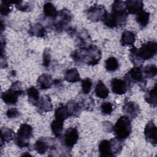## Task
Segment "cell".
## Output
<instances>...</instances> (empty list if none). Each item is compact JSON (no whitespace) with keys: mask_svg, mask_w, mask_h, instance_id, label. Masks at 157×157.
Here are the masks:
<instances>
[{"mask_svg":"<svg viewBox=\"0 0 157 157\" xmlns=\"http://www.w3.org/2000/svg\"><path fill=\"white\" fill-rule=\"evenodd\" d=\"M76 42L78 48L82 49H86L92 45L91 38L88 31L85 29H82L77 34Z\"/></svg>","mask_w":157,"mask_h":157,"instance_id":"cell-14","label":"cell"},{"mask_svg":"<svg viewBox=\"0 0 157 157\" xmlns=\"http://www.w3.org/2000/svg\"><path fill=\"white\" fill-rule=\"evenodd\" d=\"M66 106L71 117H78L80 115L82 110V107L80 103L74 100H70L66 103Z\"/></svg>","mask_w":157,"mask_h":157,"instance_id":"cell-21","label":"cell"},{"mask_svg":"<svg viewBox=\"0 0 157 157\" xmlns=\"http://www.w3.org/2000/svg\"><path fill=\"white\" fill-rule=\"evenodd\" d=\"M63 121L55 119L51 123L50 126L53 135L56 137H60L63 130Z\"/></svg>","mask_w":157,"mask_h":157,"instance_id":"cell-31","label":"cell"},{"mask_svg":"<svg viewBox=\"0 0 157 157\" xmlns=\"http://www.w3.org/2000/svg\"><path fill=\"white\" fill-rule=\"evenodd\" d=\"M69 112L66 105L60 104L55 110V118L58 120L64 121L67 118L70 117Z\"/></svg>","mask_w":157,"mask_h":157,"instance_id":"cell-26","label":"cell"},{"mask_svg":"<svg viewBox=\"0 0 157 157\" xmlns=\"http://www.w3.org/2000/svg\"><path fill=\"white\" fill-rule=\"evenodd\" d=\"M137 48L134 46H132L129 50V58L131 62L135 66H141L142 63H144V61L140 59V58L138 56L137 52H136Z\"/></svg>","mask_w":157,"mask_h":157,"instance_id":"cell-35","label":"cell"},{"mask_svg":"<svg viewBox=\"0 0 157 157\" xmlns=\"http://www.w3.org/2000/svg\"><path fill=\"white\" fill-rule=\"evenodd\" d=\"M26 93L28 95L29 102L32 105L36 106L40 99V95L38 90L34 86H31L27 89Z\"/></svg>","mask_w":157,"mask_h":157,"instance_id":"cell-28","label":"cell"},{"mask_svg":"<svg viewBox=\"0 0 157 157\" xmlns=\"http://www.w3.org/2000/svg\"><path fill=\"white\" fill-rule=\"evenodd\" d=\"M145 138L147 142L153 146L157 143V128L153 121H149L144 128Z\"/></svg>","mask_w":157,"mask_h":157,"instance_id":"cell-12","label":"cell"},{"mask_svg":"<svg viewBox=\"0 0 157 157\" xmlns=\"http://www.w3.org/2000/svg\"><path fill=\"white\" fill-rule=\"evenodd\" d=\"M79 137L77 129L75 128L70 127L67 128L61 138L63 145L68 150H71L72 147L77 144Z\"/></svg>","mask_w":157,"mask_h":157,"instance_id":"cell-8","label":"cell"},{"mask_svg":"<svg viewBox=\"0 0 157 157\" xmlns=\"http://www.w3.org/2000/svg\"><path fill=\"white\" fill-rule=\"evenodd\" d=\"M136 20L141 28H145L149 22L150 13L142 10L136 15Z\"/></svg>","mask_w":157,"mask_h":157,"instance_id":"cell-30","label":"cell"},{"mask_svg":"<svg viewBox=\"0 0 157 157\" xmlns=\"http://www.w3.org/2000/svg\"><path fill=\"white\" fill-rule=\"evenodd\" d=\"M142 72L145 78H152L156 75L157 67L155 64H149L142 67Z\"/></svg>","mask_w":157,"mask_h":157,"instance_id":"cell-33","label":"cell"},{"mask_svg":"<svg viewBox=\"0 0 157 157\" xmlns=\"http://www.w3.org/2000/svg\"><path fill=\"white\" fill-rule=\"evenodd\" d=\"M28 33L32 36L37 37H44L47 35V31L45 28L39 23L32 25L29 30Z\"/></svg>","mask_w":157,"mask_h":157,"instance_id":"cell-20","label":"cell"},{"mask_svg":"<svg viewBox=\"0 0 157 157\" xmlns=\"http://www.w3.org/2000/svg\"><path fill=\"white\" fill-rule=\"evenodd\" d=\"M102 57L100 49L95 45H90L85 49V63L89 66H94L99 63Z\"/></svg>","mask_w":157,"mask_h":157,"instance_id":"cell-10","label":"cell"},{"mask_svg":"<svg viewBox=\"0 0 157 157\" xmlns=\"http://www.w3.org/2000/svg\"><path fill=\"white\" fill-rule=\"evenodd\" d=\"M123 112L131 118H136L140 113L139 105L134 101H127L122 107Z\"/></svg>","mask_w":157,"mask_h":157,"instance_id":"cell-15","label":"cell"},{"mask_svg":"<svg viewBox=\"0 0 157 157\" xmlns=\"http://www.w3.org/2000/svg\"><path fill=\"white\" fill-rule=\"evenodd\" d=\"M80 104L83 110L92 111L94 107V101L91 96H89L83 99Z\"/></svg>","mask_w":157,"mask_h":157,"instance_id":"cell-37","label":"cell"},{"mask_svg":"<svg viewBox=\"0 0 157 157\" xmlns=\"http://www.w3.org/2000/svg\"><path fill=\"white\" fill-rule=\"evenodd\" d=\"M113 131L117 139L121 141L126 139L132 132V125L129 117L127 115L120 117L113 127Z\"/></svg>","mask_w":157,"mask_h":157,"instance_id":"cell-2","label":"cell"},{"mask_svg":"<svg viewBox=\"0 0 157 157\" xmlns=\"http://www.w3.org/2000/svg\"><path fill=\"white\" fill-rule=\"evenodd\" d=\"M33 131L31 125L27 123L21 124L13 138L15 144L21 148L29 147V141L33 136Z\"/></svg>","mask_w":157,"mask_h":157,"instance_id":"cell-3","label":"cell"},{"mask_svg":"<svg viewBox=\"0 0 157 157\" xmlns=\"http://www.w3.org/2000/svg\"><path fill=\"white\" fill-rule=\"evenodd\" d=\"M128 17V13L126 9L112 10V12L107 13L102 21L109 28H119L126 25Z\"/></svg>","mask_w":157,"mask_h":157,"instance_id":"cell-1","label":"cell"},{"mask_svg":"<svg viewBox=\"0 0 157 157\" xmlns=\"http://www.w3.org/2000/svg\"><path fill=\"white\" fill-rule=\"evenodd\" d=\"M20 115V112L17 108H10L6 112V116L9 118H15Z\"/></svg>","mask_w":157,"mask_h":157,"instance_id":"cell-43","label":"cell"},{"mask_svg":"<svg viewBox=\"0 0 157 157\" xmlns=\"http://www.w3.org/2000/svg\"><path fill=\"white\" fill-rule=\"evenodd\" d=\"M105 67L109 72H114L119 67L118 61L113 56L109 57L105 61Z\"/></svg>","mask_w":157,"mask_h":157,"instance_id":"cell-34","label":"cell"},{"mask_svg":"<svg viewBox=\"0 0 157 157\" xmlns=\"http://www.w3.org/2000/svg\"><path fill=\"white\" fill-rule=\"evenodd\" d=\"M54 80L52 76L47 73L40 75L37 80V86L40 90H47L52 88Z\"/></svg>","mask_w":157,"mask_h":157,"instance_id":"cell-18","label":"cell"},{"mask_svg":"<svg viewBox=\"0 0 157 157\" xmlns=\"http://www.w3.org/2000/svg\"><path fill=\"white\" fill-rule=\"evenodd\" d=\"M52 56H51V52L50 49L48 48H46L44 49L42 55V64L44 67H48L50 62H51Z\"/></svg>","mask_w":157,"mask_h":157,"instance_id":"cell-40","label":"cell"},{"mask_svg":"<svg viewBox=\"0 0 157 157\" xmlns=\"http://www.w3.org/2000/svg\"><path fill=\"white\" fill-rule=\"evenodd\" d=\"M112 153L114 156L118 155L123 149L122 141L117 139V138H113L110 140Z\"/></svg>","mask_w":157,"mask_h":157,"instance_id":"cell-36","label":"cell"},{"mask_svg":"<svg viewBox=\"0 0 157 157\" xmlns=\"http://www.w3.org/2000/svg\"><path fill=\"white\" fill-rule=\"evenodd\" d=\"M71 56L77 65L85 63V49L78 48L71 53Z\"/></svg>","mask_w":157,"mask_h":157,"instance_id":"cell-23","label":"cell"},{"mask_svg":"<svg viewBox=\"0 0 157 157\" xmlns=\"http://www.w3.org/2000/svg\"><path fill=\"white\" fill-rule=\"evenodd\" d=\"M100 108L104 115H110L113 110V105L110 102H104L101 104Z\"/></svg>","mask_w":157,"mask_h":157,"instance_id":"cell-41","label":"cell"},{"mask_svg":"<svg viewBox=\"0 0 157 157\" xmlns=\"http://www.w3.org/2000/svg\"><path fill=\"white\" fill-rule=\"evenodd\" d=\"M110 87L114 94L121 95L125 94L131 86L124 80L113 78L110 81Z\"/></svg>","mask_w":157,"mask_h":157,"instance_id":"cell-13","label":"cell"},{"mask_svg":"<svg viewBox=\"0 0 157 157\" xmlns=\"http://www.w3.org/2000/svg\"><path fill=\"white\" fill-rule=\"evenodd\" d=\"M107 11L101 4H94L86 10V16L88 20L93 22L102 21Z\"/></svg>","mask_w":157,"mask_h":157,"instance_id":"cell-9","label":"cell"},{"mask_svg":"<svg viewBox=\"0 0 157 157\" xmlns=\"http://www.w3.org/2000/svg\"><path fill=\"white\" fill-rule=\"evenodd\" d=\"M127 12L131 14H137L143 10L144 2L140 0H127L124 1Z\"/></svg>","mask_w":157,"mask_h":157,"instance_id":"cell-17","label":"cell"},{"mask_svg":"<svg viewBox=\"0 0 157 157\" xmlns=\"http://www.w3.org/2000/svg\"><path fill=\"white\" fill-rule=\"evenodd\" d=\"M72 18L71 12L67 9H63L58 11L57 16L53 20L52 26L55 31L58 33L66 29Z\"/></svg>","mask_w":157,"mask_h":157,"instance_id":"cell-6","label":"cell"},{"mask_svg":"<svg viewBox=\"0 0 157 157\" xmlns=\"http://www.w3.org/2000/svg\"><path fill=\"white\" fill-rule=\"evenodd\" d=\"M138 56L144 62L153 58L157 53V43L155 41H148L142 44L139 48L136 50Z\"/></svg>","mask_w":157,"mask_h":157,"instance_id":"cell-7","label":"cell"},{"mask_svg":"<svg viewBox=\"0 0 157 157\" xmlns=\"http://www.w3.org/2000/svg\"><path fill=\"white\" fill-rule=\"evenodd\" d=\"M56 147L55 140L51 137H41L34 144V149L37 153L43 155L48 149L53 150Z\"/></svg>","mask_w":157,"mask_h":157,"instance_id":"cell-11","label":"cell"},{"mask_svg":"<svg viewBox=\"0 0 157 157\" xmlns=\"http://www.w3.org/2000/svg\"><path fill=\"white\" fill-rule=\"evenodd\" d=\"M64 80L70 83H75L80 80L78 71L75 68H71L66 71L64 74Z\"/></svg>","mask_w":157,"mask_h":157,"instance_id":"cell-29","label":"cell"},{"mask_svg":"<svg viewBox=\"0 0 157 157\" xmlns=\"http://www.w3.org/2000/svg\"><path fill=\"white\" fill-rule=\"evenodd\" d=\"M43 13L46 17L53 20L57 16L58 11L52 2H47L43 6Z\"/></svg>","mask_w":157,"mask_h":157,"instance_id":"cell-27","label":"cell"},{"mask_svg":"<svg viewBox=\"0 0 157 157\" xmlns=\"http://www.w3.org/2000/svg\"><path fill=\"white\" fill-rule=\"evenodd\" d=\"M136 41L135 34L129 31H124L121 34L120 43L123 46L133 45Z\"/></svg>","mask_w":157,"mask_h":157,"instance_id":"cell-24","label":"cell"},{"mask_svg":"<svg viewBox=\"0 0 157 157\" xmlns=\"http://www.w3.org/2000/svg\"><path fill=\"white\" fill-rule=\"evenodd\" d=\"M37 109L40 113H46L53 110V104L50 97L48 95H43L39 99L36 105Z\"/></svg>","mask_w":157,"mask_h":157,"instance_id":"cell-16","label":"cell"},{"mask_svg":"<svg viewBox=\"0 0 157 157\" xmlns=\"http://www.w3.org/2000/svg\"><path fill=\"white\" fill-rule=\"evenodd\" d=\"M23 1H21L19 4L15 5V7L18 10H20L22 12H29L32 10V9H33L32 6L30 5L29 3L26 2L25 4H23Z\"/></svg>","mask_w":157,"mask_h":157,"instance_id":"cell-42","label":"cell"},{"mask_svg":"<svg viewBox=\"0 0 157 157\" xmlns=\"http://www.w3.org/2000/svg\"><path fill=\"white\" fill-rule=\"evenodd\" d=\"M1 144H2L4 142H8L13 140L15 134L12 129L7 127H3L1 128Z\"/></svg>","mask_w":157,"mask_h":157,"instance_id":"cell-32","label":"cell"},{"mask_svg":"<svg viewBox=\"0 0 157 157\" xmlns=\"http://www.w3.org/2000/svg\"><path fill=\"white\" fill-rule=\"evenodd\" d=\"M145 101L152 107L155 108L156 107V83L153 88L148 90L144 96Z\"/></svg>","mask_w":157,"mask_h":157,"instance_id":"cell-25","label":"cell"},{"mask_svg":"<svg viewBox=\"0 0 157 157\" xmlns=\"http://www.w3.org/2000/svg\"><path fill=\"white\" fill-rule=\"evenodd\" d=\"M93 82L90 78H86L82 80V91L83 94H88L91 90Z\"/></svg>","mask_w":157,"mask_h":157,"instance_id":"cell-39","label":"cell"},{"mask_svg":"<svg viewBox=\"0 0 157 157\" xmlns=\"http://www.w3.org/2000/svg\"><path fill=\"white\" fill-rule=\"evenodd\" d=\"M98 149H99V152L101 156H103V157L114 156L112 153L110 140H101L99 144Z\"/></svg>","mask_w":157,"mask_h":157,"instance_id":"cell-19","label":"cell"},{"mask_svg":"<svg viewBox=\"0 0 157 157\" xmlns=\"http://www.w3.org/2000/svg\"><path fill=\"white\" fill-rule=\"evenodd\" d=\"M94 92L96 96L101 99H105L109 96V89L105 86L104 83L101 80H99L97 82L95 86Z\"/></svg>","mask_w":157,"mask_h":157,"instance_id":"cell-22","label":"cell"},{"mask_svg":"<svg viewBox=\"0 0 157 157\" xmlns=\"http://www.w3.org/2000/svg\"><path fill=\"white\" fill-rule=\"evenodd\" d=\"M124 80L129 84L130 86L132 84L136 83L141 88H145L147 84V80L142 72V66H135L131 68L124 75Z\"/></svg>","mask_w":157,"mask_h":157,"instance_id":"cell-5","label":"cell"},{"mask_svg":"<svg viewBox=\"0 0 157 157\" xmlns=\"http://www.w3.org/2000/svg\"><path fill=\"white\" fill-rule=\"evenodd\" d=\"M23 93L21 83L17 81L12 83L8 90L2 93L1 99L7 105H15L18 102V97Z\"/></svg>","mask_w":157,"mask_h":157,"instance_id":"cell-4","label":"cell"},{"mask_svg":"<svg viewBox=\"0 0 157 157\" xmlns=\"http://www.w3.org/2000/svg\"><path fill=\"white\" fill-rule=\"evenodd\" d=\"M12 1H1L0 5V12L2 15L7 16L12 11Z\"/></svg>","mask_w":157,"mask_h":157,"instance_id":"cell-38","label":"cell"}]
</instances>
